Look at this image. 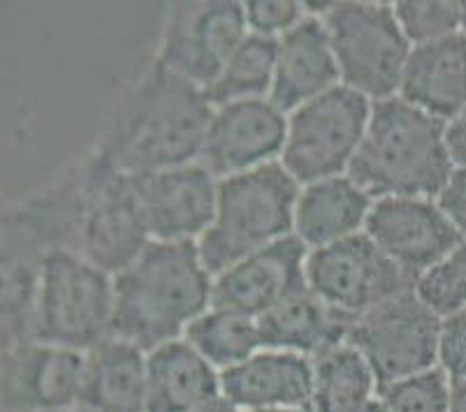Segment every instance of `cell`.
Returning a JSON list of instances; mask_svg holds the SVG:
<instances>
[{"label":"cell","instance_id":"cell-1","mask_svg":"<svg viewBox=\"0 0 466 412\" xmlns=\"http://www.w3.org/2000/svg\"><path fill=\"white\" fill-rule=\"evenodd\" d=\"M7 225L37 255L66 248L109 276L128 269L151 244L130 174L93 148L86 158L28 195L10 211Z\"/></svg>","mask_w":466,"mask_h":412},{"label":"cell","instance_id":"cell-2","mask_svg":"<svg viewBox=\"0 0 466 412\" xmlns=\"http://www.w3.org/2000/svg\"><path fill=\"white\" fill-rule=\"evenodd\" d=\"M211 114L200 86L154 58L116 97L96 151L126 174L200 163Z\"/></svg>","mask_w":466,"mask_h":412},{"label":"cell","instance_id":"cell-3","mask_svg":"<svg viewBox=\"0 0 466 412\" xmlns=\"http://www.w3.org/2000/svg\"><path fill=\"white\" fill-rule=\"evenodd\" d=\"M214 276L198 244L151 241L114 276L112 337L151 352L184 338L190 322L211 308Z\"/></svg>","mask_w":466,"mask_h":412},{"label":"cell","instance_id":"cell-4","mask_svg":"<svg viewBox=\"0 0 466 412\" xmlns=\"http://www.w3.org/2000/svg\"><path fill=\"white\" fill-rule=\"evenodd\" d=\"M446 126L400 95L374 102L370 127L349 176L374 202L388 197L436 199L455 172Z\"/></svg>","mask_w":466,"mask_h":412},{"label":"cell","instance_id":"cell-5","mask_svg":"<svg viewBox=\"0 0 466 412\" xmlns=\"http://www.w3.org/2000/svg\"><path fill=\"white\" fill-rule=\"evenodd\" d=\"M299 188L281 163L218 178L214 223L198 241L209 274L292 236Z\"/></svg>","mask_w":466,"mask_h":412},{"label":"cell","instance_id":"cell-6","mask_svg":"<svg viewBox=\"0 0 466 412\" xmlns=\"http://www.w3.org/2000/svg\"><path fill=\"white\" fill-rule=\"evenodd\" d=\"M33 341L91 352L112 338L114 276L66 248L42 250Z\"/></svg>","mask_w":466,"mask_h":412},{"label":"cell","instance_id":"cell-7","mask_svg":"<svg viewBox=\"0 0 466 412\" xmlns=\"http://www.w3.org/2000/svg\"><path fill=\"white\" fill-rule=\"evenodd\" d=\"M320 19L328 28L343 86L371 102L400 95L413 46L401 31L392 3L341 0L329 3Z\"/></svg>","mask_w":466,"mask_h":412},{"label":"cell","instance_id":"cell-8","mask_svg":"<svg viewBox=\"0 0 466 412\" xmlns=\"http://www.w3.org/2000/svg\"><path fill=\"white\" fill-rule=\"evenodd\" d=\"M374 102L349 86H337L288 114L279 163L299 186L349 174L370 127Z\"/></svg>","mask_w":466,"mask_h":412},{"label":"cell","instance_id":"cell-9","mask_svg":"<svg viewBox=\"0 0 466 412\" xmlns=\"http://www.w3.org/2000/svg\"><path fill=\"white\" fill-rule=\"evenodd\" d=\"M443 317L415 287L383 301L353 322L349 343L374 371L379 392L439 367Z\"/></svg>","mask_w":466,"mask_h":412},{"label":"cell","instance_id":"cell-10","mask_svg":"<svg viewBox=\"0 0 466 412\" xmlns=\"http://www.w3.org/2000/svg\"><path fill=\"white\" fill-rule=\"evenodd\" d=\"M248 35L244 3L193 0L165 12L156 61L202 91L216 82L232 51Z\"/></svg>","mask_w":466,"mask_h":412},{"label":"cell","instance_id":"cell-11","mask_svg":"<svg viewBox=\"0 0 466 412\" xmlns=\"http://www.w3.org/2000/svg\"><path fill=\"white\" fill-rule=\"evenodd\" d=\"M415 283L364 232L328 248L309 250L307 287L350 317L364 316Z\"/></svg>","mask_w":466,"mask_h":412},{"label":"cell","instance_id":"cell-12","mask_svg":"<svg viewBox=\"0 0 466 412\" xmlns=\"http://www.w3.org/2000/svg\"><path fill=\"white\" fill-rule=\"evenodd\" d=\"M151 241L198 244L216 216L218 178L202 163L130 174Z\"/></svg>","mask_w":466,"mask_h":412},{"label":"cell","instance_id":"cell-13","mask_svg":"<svg viewBox=\"0 0 466 412\" xmlns=\"http://www.w3.org/2000/svg\"><path fill=\"white\" fill-rule=\"evenodd\" d=\"M84 382L86 352L37 341L3 350V412H75Z\"/></svg>","mask_w":466,"mask_h":412},{"label":"cell","instance_id":"cell-14","mask_svg":"<svg viewBox=\"0 0 466 412\" xmlns=\"http://www.w3.org/2000/svg\"><path fill=\"white\" fill-rule=\"evenodd\" d=\"M288 133V114L269 97L214 107L200 163L216 178L253 172L279 163Z\"/></svg>","mask_w":466,"mask_h":412},{"label":"cell","instance_id":"cell-15","mask_svg":"<svg viewBox=\"0 0 466 412\" xmlns=\"http://www.w3.org/2000/svg\"><path fill=\"white\" fill-rule=\"evenodd\" d=\"M364 235L415 280L464 241L439 202L425 197L376 199Z\"/></svg>","mask_w":466,"mask_h":412},{"label":"cell","instance_id":"cell-16","mask_svg":"<svg viewBox=\"0 0 466 412\" xmlns=\"http://www.w3.org/2000/svg\"><path fill=\"white\" fill-rule=\"evenodd\" d=\"M309 248L292 235L214 276L211 306L256 317L307 290Z\"/></svg>","mask_w":466,"mask_h":412},{"label":"cell","instance_id":"cell-17","mask_svg":"<svg viewBox=\"0 0 466 412\" xmlns=\"http://www.w3.org/2000/svg\"><path fill=\"white\" fill-rule=\"evenodd\" d=\"M341 86L337 58L323 19L307 15L277 45V72L269 100L283 114Z\"/></svg>","mask_w":466,"mask_h":412},{"label":"cell","instance_id":"cell-18","mask_svg":"<svg viewBox=\"0 0 466 412\" xmlns=\"http://www.w3.org/2000/svg\"><path fill=\"white\" fill-rule=\"evenodd\" d=\"M313 359L295 352L267 350L220 373V392L241 412L309 407L311 410Z\"/></svg>","mask_w":466,"mask_h":412},{"label":"cell","instance_id":"cell-19","mask_svg":"<svg viewBox=\"0 0 466 412\" xmlns=\"http://www.w3.org/2000/svg\"><path fill=\"white\" fill-rule=\"evenodd\" d=\"M400 97L430 116L451 123L466 109V37L461 33L413 46Z\"/></svg>","mask_w":466,"mask_h":412},{"label":"cell","instance_id":"cell-20","mask_svg":"<svg viewBox=\"0 0 466 412\" xmlns=\"http://www.w3.org/2000/svg\"><path fill=\"white\" fill-rule=\"evenodd\" d=\"M218 398L220 373L184 338L147 352L144 412H205Z\"/></svg>","mask_w":466,"mask_h":412},{"label":"cell","instance_id":"cell-21","mask_svg":"<svg viewBox=\"0 0 466 412\" xmlns=\"http://www.w3.org/2000/svg\"><path fill=\"white\" fill-rule=\"evenodd\" d=\"M374 199L349 174L323 178L299 188L295 232L309 250L328 248L360 235L367 227Z\"/></svg>","mask_w":466,"mask_h":412},{"label":"cell","instance_id":"cell-22","mask_svg":"<svg viewBox=\"0 0 466 412\" xmlns=\"http://www.w3.org/2000/svg\"><path fill=\"white\" fill-rule=\"evenodd\" d=\"M355 320L358 317L337 311L307 287L262 316L258 325L262 347L267 350L295 352L316 359L349 341Z\"/></svg>","mask_w":466,"mask_h":412},{"label":"cell","instance_id":"cell-23","mask_svg":"<svg viewBox=\"0 0 466 412\" xmlns=\"http://www.w3.org/2000/svg\"><path fill=\"white\" fill-rule=\"evenodd\" d=\"M147 352L118 338H107L86 352V382L79 410L144 412Z\"/></svg>","mask_w":466,"mask_h":412},{"label":"cell","instance_id":"cell-24","mask_svg":"<svg viewBox=\"0 0 466 412\" xmlns=\"http://www.w3.org/2000/svg\"><path fill=\"white\" fill-rule=\"evenodd\" d=\"M379 397V380L349 341L313 359L311 412H360Z\"/></svg>","mask_w":466,"mask_h":412},{"label":"cell","instance_id":"cell-25","mask_svg":"<svg viewBox=\"0 0 466 412\" xmlns=\"http://www.w3.org/2000/svg\"><path fill=\"white\" fill-rule=\"evenodd\" d=\"M184 341L218 373L230 371L262 350L256 317L211 306L186 329Z\"/></svg>","mask_w":466,"mask_h":412},{"label":"cell","instance_id":"cell-26","mask_svg":"<svg viewBox=\"0 0 466 412\" xmlns=\"http://www.w3.org/2000/svg\"><path fill=\"white\" fill-rule=\"evenodd\" d=\"M279 40L248 33L232 56L223 65L216 82L207 88V97L214 107L239 100H262L272 95L277 72Z\"/></svg>","mask_w":466,"mask_h":412},{"label":"cell","instance_id":"cell-27","mask_svg":"<svg viewBox=\"0 0 466 412\" xmlns=\"http://www.w3.org/2000/svg\"><path fill=\"white\" fill-rule=\"evenodd\" d=\"M37 311V262H3V350L33 341Z\"/></svg>","mask_w":466,"mask_h":412},{"label":"cell","instance_id":"cell-28","mask_svg":"<svg viewBox=\"0 0 466 412\" xmlns=\"http://www.w3.org/2000/svg\"><path fill=\"white\" fill-rule=\"evenodd\" d=\"M392 7L410 46L431 45L460 33L461 3L455 0H401Z\"/></svg>","mask_w":466,"mask_h":412},{"label":"cell","instance_id":"cell-29","mask_svg":"<svg viewBox=\"0 0 466 412\" xmlns=\"http://www.w3.org/2000/svg\"><path fill=\"white\" fill-rule=\"evenodd\" d=\"M415 292L443 320L466 311V239L418 278Z\"/></svg>","mask_w":466,"mask_h":412},{"label":"cell","instance_id":"cell-30","mask_svg":"<svg viewBox=\"0 0 466 412\" xmlns=\"http://www.w3.org/2000/svg\"><path fill=\"white\" fill-rule=\"evenodd\" d=\"M451 377L441 367L379 392L390 412H451Z\"/></svg>","mask_w":466,"mask_h":412},{"label":"cell","instance_id":"cell-31","mask_svg":"<svg viewBox=\"0 0 466 412\" xmlns=\"http://www.w3.org/2000/svg\"><path fill=\"white\" fill-rule=\"evenodd\" d=\"M307 15V3H298V0H248L244 3L248 33L269 37V40H281Z\"/></svg>","mask_w":466,"mask_h":412},{"label":"cell","instance_id":"cell-32","mask_svg":"<svg viewBox=\"0 0 466 412\" xmlns=\"http://www.w3.org/2000/svg\"><path fill=\"white\" fill-rule=\"evenodd\" d=\"M439 367L451 380H466V311L443 320Z\"/></svg>","mask_w":466,"mask_h":412},{"label":"cell","instance_id":"cell-33","mask_svg":"<svg viewBox=\"0 0 466 412\" xmlns=\"http://www.w3.org/2000/svg\"><path fill=\"white\" fill-rule=\"evenodd\" d=\"M436 202L443 209V214L451 218V223L455 225L457 232L466 239V169L452 172L451 181L446 184V188L441 190Z\"/></svg>","mask_w":466,"mask_h":412},{"label":"cell","instance_id":"cell-34","mask_svg":"<svg viewBox=\"0 0 466 412\" xmlns=\"http://www.w3.org/2000/svg\"><path fill=\"white\" fill-rule=\"evenodd\" d=\"M446 144L455 169H466V109L446 126Z\"/></svg>","mask_w":466,"mask_h":412},{"label":"cell","instance_id":"cell-35","mask_svg":"<svg viewBox=\"0 0 466 412\" xmlns=\"http://www.w3.org/2000/svg\"><path fill=\"white\" fill-rule=\"evenodd\" d=\"M451 382V412H466V380Z\"/></svg>","mask_w":466,"mask_h":412},{"label":"cell","instance_id":"cell-36","mask_svg":"<svg viewBox=\"0 0 466 412\" xmlns=\"http://www.w3.org/2000/svg\"><path fill=\"white\" fill-rule=\"evenodd\" d=\"M360 412H390V410H388V407H385V403L380 401V397H376L374 401L367 403V406H364Z\"/></svg>","mask_w":466,"mask_h":412},{"label":"cell","instance_id":"cell-37","mask_svg":"<svg viewBox=\"0 0 466 412\" xmlns=\"http://www.w3.org/2000/svg\"><path fill=\"white\" fill-rule=\"evenodd\" d=\"M258 412H311L309 407H279V410H258Z\"/></svg>","mask_w":466,"mask_h":412},{"label":"cell","instance_id":"cell-38","mask_svg":"<svg viewBox=\"0 0 466 412\" xmlns=\"http://www.w3.org/2000/svg\"><path fill=\"white\" fill-rule=\"evenodd\" d=\"M460 33L466 37V3H461V24H460Z\"/></svg>","mask_w":466,"mask_h":412},{"label":"cell","instance_id":"cell-39","mask_svg":"<svg viewBox=\"0 0 466 412\" xmlns=\"http://www.w3.org/2000/svg\"><path fill=\"white\" fill-rule=\"evenodd\" d=\"M77 412H91V410H77Z\"/></svg>","mask_w":466,"mask_h":412},{"label":"cell","instance_id":"cell-40","mask_svg":"<svg viewBox=\"0 0 466 412\" xmlns=\"http://www.w3.org/2000/svg\"><path fill=\"white\" fill-rule=\"evenodd\" d=\"M75 412H77V410H75Z\"/></svg>","mask_w":466,"mask_h":412}]
</instances>
